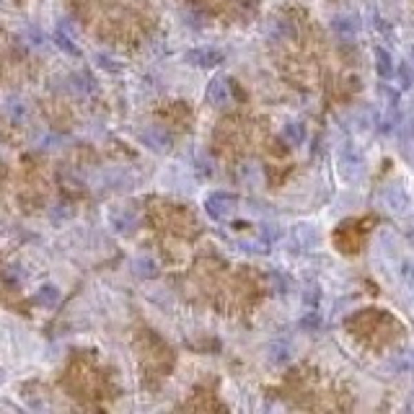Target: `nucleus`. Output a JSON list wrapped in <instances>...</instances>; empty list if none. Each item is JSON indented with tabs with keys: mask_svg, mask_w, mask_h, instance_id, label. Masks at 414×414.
I'll return each instance as SVG.
<instances>
[{
	"mask_svg": "<svg viewBox=\"0 0 414 414\" xmlns=\"http://www.w3.org/2000/svg\"><path fill=\"white\" fill-rule=\"evenodd\" d=\"M236 205H238V200H236L234 194H228V192H215V194H210V197L205 200V210H207V215H210L213 220H225V218L234 215Z\"/></svg>",
	"mask_w": 414,
	"mask_h": 414,
	"instance_id": "obj_1",
	"label": "nucleus"
},
{
	"mask_svg": "<svg viewBox=\"0 0 414 414\" xmlns=\"http://www.w3.org/2000/svg\"><path fill=\"white\" fill-rule=\"evenodd\" d=\"M138 138L148 150H156V153H166V150H171V135L163 127H158V125H150V127L140 130Z\"/></svg>",
	"mask_w": 414,
	"mask_h": 414,
	"instance_id": "obj_2",
	"label": "nucleus"
},
{
	"mask_svg": "<svg viewBox=\"0 0 414 414\" xmlns=\"http://www.w3.org/2000/svg\"><path fill=\"white\" fill-rule=\"evenodd\" d=\"M207 101L213 104V107L218 109H225L231 107V101H234V94H231V85H228V81L225 78H213L210 81V85H207Z\"/></svg>",
	"mask_w": 414,
	"mask_h": 414,
	"instance_id": "obj_3",
	"label": "nucleus"
},
{
	"mask_svg": "<svg viewBox=\"0 0 414 414\" xmlns=\"http://www.w3.org/2000/svg\"><path fill=\"white\" fill-rule=\"evenodd\" d=\"M223 60V52L218 50H210V47H197V50H189L184 54V63L194 65V68H213Z\"/></svg>",
	"mask_w": 414,
	"mask_h": 414,
	"instance_id": "obj_4",
	"label": "nucleus"
},
{
	"mask_svg": "<svg viewBox=\"0 0 414 414\" xmlns=\"http://www.w3.org/2000/svg\"><path fill=\"white\" fill-rule=\"evenodd\" d=\"M109 225H112L117 234L127 236L138 228V215L132 213V210H122V207H117V210L109 213Z\"/></svg>",
	"mask_w": 414,
	"mask_h": 414,
	"instance_id": "obj_5",
	"label": "nucleus"
},
{
	"mask_svg": "<svg viewBox=\"0 0 414 414\" xmlns=\"http://www.w3.org/2000/svg\"><path fill=\"white\" fill-rule=\"evenodd\" d=\"M331 29L340 34L342 39H352L358 34V29H360V23H358V19L352 13H340V16L331 19Z\"/></svg>",
	"mask_w": 414,
	"mask_h": 414,
	"instance_id": "obj_6",
	"label": "nucleus"
},
{
	"mask_svg": "<svg viewBox=\"0 0 414 414\" xmlns=\"http://www.w3.org/2000/svg\"><path fill=\"white\" fill-rule=\"evenodd\" d=\"M293 344H287V342H272L269 344V350H267V360L272 362V365H287V362L293 360Z\"/></svg>",
	"mask_w": 414,
	"mask_h": 414,
	"instance_id": "obj_7",
	"label": "nucleus"
},
{
	"mask_svg": "<svg viewBox=\"0 0 414 414\" xmlns=\"http://www.w3.org/2000/svg\"><path fill=\"white\" fill-rule=\"evenodd\" d=\"M132 272L140 280H153V277L158 275V265L150 256H138V259H132Z\"/></svg>",
	"mask_w": 414,
	"mask_h": 414,
	"instance_id": "obj_8",
	"label": "nucleus"
},
{
	"mask_svg": "<svg viewBox=\"0 0 414 414\" xmlns=\"http://www.w3.org/2000/svg\"><path fill=\"white\" fill-rule=\"evenodd\" d=\"M375 70H378V75L381 78H393V73H396V65H393V57L383 47H375Z\"/></svg>",
	"mask_w": 414,
	"mask_h": 414,
	"instance_id": "obj_9",
	"label": "nucleus"
},
{
	"mask_svg": "<svg viewBox=\"0 0 414 414\" xmlns=\"http://www.w3.org/2000/svg\"><path fill=\"white\" fill-rule=\"evenodd\" d=\"M60 287L57 285H42L39 290H37V296H34V300L39 303V306H47V308H54L57 303H60Z\"/></svg>",
	"mask_w": 414,
	"mask_h": 414,
	"instance_id": "obj_10",
	"label": "nucleus"
},
{
	"mask_svg": "<svg viewBox=\"0 0 414 414\" xmlns=\"http://www.w3.org/2000/svg\"><path fill=\"white\" fill-rule=\"evenodd\" d=\"M282 140L290 143V145H303V140H306V127H303L300 122H287L285 127H282Z\"/></svg>",
	"mask_w": 414,
	"mask_h": 414,
	"instance_id": "obj_11",
	"label": "nucleus"
},
{
	"mask_svg": "<svg viewBox=\"0 0 414 414\" xmlns=\"http://www.w3.org/2000/svg\"><path fill=\"white\" fill-rule=\"evenodd\" d=\"M383 197H386V202L391 205V210H396V213H406V207H409V197L404 194L402 187H393V189H389Z\"/></svg>",
	"mask_w": 414,
	"mask_h": 414,
	"instance_id": "obj_12",
	"label": "nucleus"
},
{
	"mask_svg": "<svg viewBox=\"0 0 414 414\" xmlns=\"http://www.w3.org/2000/svg\"><path fill=\"white\" fill-rule=\"evenodd\" d=\"M272 37H275V39H293V37H296V29H293V23L285 21V19H275V21H272Z\"/></svg>",
	"mask_w": 414,
	"mask_h": 414,
	"instance_id": "obj_13",
	"label": "nucleus"
},
{
	"mask_svg": "<svg viewBox=\"0 0 414 414\" xmlns=\"http://www.w3.org/2000/svg\"><path fill=\"white\" fill-rule=\"evenodd\" d=\"M6 112H8V117L11 119L21 122V119L26 117V104L19 101V99H8V101H6Z\"/></svg>",
	"mask_w": 414,
	"mask_h": 414,
	"instance_id": "obj_14",
	"label": "nucleus"
},
{
	"mask_svg": "<svg viewBox=\"0 0 414 414\" xmlns=\"http://www.w3.org/2000/svg\"><path fill=\"white\" fill-rule=\"evenodd\" d=\"M54 44H57V47H60L63 52H68V54H75V57L81 54V50L75 47L73 39H70V37H65L63 32H54Z\"/></svg>",
	"mask_w": 414,
	"mask_h": 414,
	"instance_id": "obj_15",
	"label": "nucleus"
},
{
	"mask_svg": "<svg viewBox=\"0 0 414 414\" xmlns=\"http://www.w3.org/2000/svg\"><path fill=\"white\" fill-rule=\"evenodd\" d=\"M3 277L8 285H19V282H23V269L19 265H8L3 269Z\"/></svg>",
	"mask_w": 414,
	"mask_h": 414,
	"instance_id": "obj_16",
	"label": "nucleus"
},
{
	"mask_svg": "<svg viewBox=\"0 0 414 414\" xmlns=\"http://www.w3.org/2000/svg\"><path fill=\"white\" fill-rule=\"evenodd\" d=\"M96 65H99L101 70H107V73H119V70H122L109 54H96Z\"/></svg>",
	"mask_w": 414,
	"mask_h": 414,
	"instance_id": "obj_17",
	"label": "nucleus"
},
{
	"mask_svg": "<svg viewBox=\"0 0 414 414\" xmlns=\"http://www.w3.org/2000/svg\"><path fill=\"white\" fill-rule=\"evenodd\" d=\"M396 73H399V78H402L404 88H409V85L414 83V73H412V68H409V63H399V65H396Z\"/></svg>",
	"mask_w": 414,
	"mask_h": 414,
	"instance_id": "obj_18",
	"label": "nucleus"
},
{
	"mask_svg": "<svg viewBox=\"0 0 414 414\" xmlns=\"http://www.w3.org/2000/svg\"><path fill=\"white\" fill-rule=\"evenodd\" d=\"M60 143H63V138H60V135H44V140H42V148H47V150L60 148Z\"/></svg>",
	"mask_w": 414,
	"mask_h": 414,
	"instance_id": "obj_19",
	"label": "nucleus"
},
{
	"mask_svg": "<svg viewBox=\"0 0 414 414\" xmlns=\"http://www.w3.org/2000/svg\"><path fill=\"white\" fill-rule=\"evenodd\" d=\"M238 174H241V176H244V179H256V176H259V169H256L254 163H244V166H241V171H238Z\"/></svg>",
	"mask_w": 414,
	"mask_h": 414,
	"instance_id": "obj_20",
	"label": "nucleus"
},
{
	"mask_svg": "<svg viewBox=\"0 0 414 414\" xmlns=\"http://www.w3.org/2000/svg\"><path fill=\"white\" fill-rule=\"evenodd\" d=\"M73 85L78 91H91V85H88V81H85L83 75H73Z\"/></svg>",
	"mask_w": 414,
	"mask_h": 414,
	"instance_id": "obj_21",
	"label": "nucleus"
},
{
	"mask_svg": "<svg viewBox=\"0 0 414 414\" xmlns=\"http://www.w3.org/2000/svg\"><path fill=\"white\" fill-rule=\"evenodd\" d=\"M303 327H313V329H316V327H319V316H316V313L306 316V319H303Z\"/></svg>",
	"mask_w": 414,
	"mask_h": 414,
	"instance_id": "obj_22",
	"label": "nucleus"
},
{
	"mask_svg": "<svg viewBox=\"0 0 414 414\" xmlns=\"http://www.w3.org/2000/svg\"><path fill=\"white\" fill-rule=\"evenodd\" d=\"M0 383H3V371H0Z\"/></svg>",
	"mask_w": 414,
	"mask_h": 414,
	"instance_id": "obj_23",
	"label": "nucleus"
},
{
	"mask_svg": "<svg viewBox=\"0 0 414 414\" xmlns=\"http://www.w3.org/2000/svg\"><path fill=\"white\" fill-rule=\"evenodd\" d=\"M412 375H414V360H412Z\"/></svg>",
	"mask_w": 414,
	"mask_h": 414,
	"instance_id": "obj_24",
	"label": "nucleus"
},
{
	"mask_svg": "<svg viewBox=\"0 0 414 414\" xmlns=\"http://www.w3.org/2000/svg\"><path fill=\"white\" fill-rule=\"evenodd\" d=\"M412 57H414V47H412Z\"/></svg>",
	"mask_w": 414,
	"mask_h": 414,
	"instance_id": "obj_25",
	"label": "nucleus"
}]
</instances>
